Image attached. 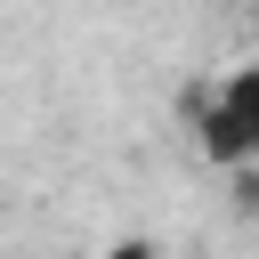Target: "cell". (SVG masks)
<instances>
[{
    "label": "cell",
    "instance_id": "6da1fadb",
    "mask_svg": "<svg viewBox=\"0 0 259 259\" xmlns=\"http://www.w3.org/2000/svg\"><path fill=\"white\" fill-rule=\"evenodd\" d=\"M194 146L219 170H243L259 154V65H235L210 97H194Z\"/></svg>",
    "mask_w": 259,
    "mask_h": 259
},
{
    "label": "cell",
    "instance_id": "7a4b0ae2",
    "mask_svg": "<svg viewBox=\"0 0 259 259\" xmlns=\"http://www.w3.org/2000/svg\"><path fill=\"white\" fill-rule=\"evenodd\" d=\"M97 259H162V251H154V243H146V235H121V243H105V251H97Z\"/></svg>",
    "mask_w": 259,
    "mask_h": 259
}]
</instances>
